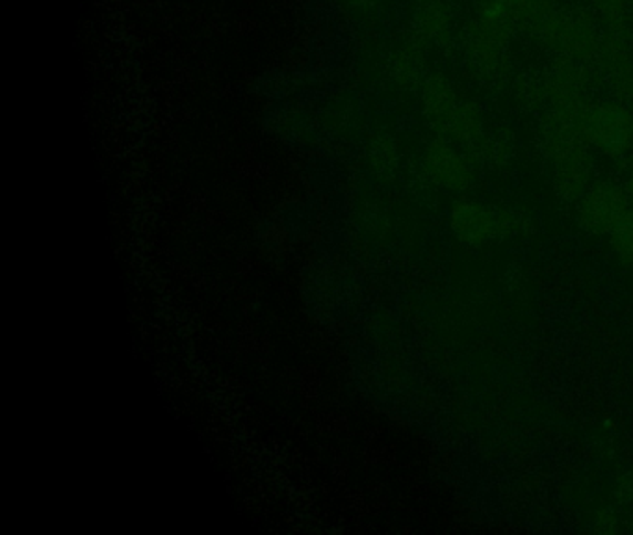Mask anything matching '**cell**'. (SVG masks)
Segmentation results:
<instances>
[{"instance_id":"obj_9","label":"cell","mask_w":633,"mask_h":535,"mask_svg":"<svg viewBox=\"0 0 633 535\" xmlns=\"http://www.w3.org/2000/svg\"><path fill=\"white\" fill-rule=\"evenodd\" d=\"M423 171L440 189L464 192L472 184L470 160L446 138H437L423 153Z\"/></svg>"},{"instance_id":"obj_8","label":"cell","mask_w":633,"mask_h":535,"mask_svg":"<svg viewBox=\"0 0 633 535\" xmlns=\"http://www.w3.org/2000/svg\"><path fill=\"white\" fill-rule=\"evenodd\" d=\"M593 74L588 63L555 58L552 68L548 69L542 79V99H547L548 107L576 109L589 101V85Z\"/></svg>"},{"instance_id":"obj_3","label":"cell","mask_w":633,"mask_h":535,"mask_svg":"<svg viewBox=\"0 0 633 535\" xmlns=\"http://www.w3.org/2000/svg\"><path fill=\"white\" fill-rule=\"evenodd\" d=\"M522 23V0H481L468 30L467 62L483 77H497L508 62L509 43Z\"/></svg>"},{"instance_id":"obj_10","label":"cell","mask_w":633,"mask_h":535,"mask_svg":"<svg viewBox=\"0 0 633 535\" xmlns=\"http://www.w3.org/2000/svg\"><path fill=\"white\" fill-rule=\"evenodd\" d=\"M417 30L428 43L450 46L456 32V13L446 0H423L418 8Z\"/></svg>"},{"instance_id":"obj_2","label":"cell","mask_w":633,"mask_h":535,"mask_svg":"<svg viewBox=\"0 0 633 535\" xmlns=\"http://www.w3.org/2000/svg\"><path fill=\"white\" fill-rule=\"evenodd\" d=\"M580 109V107H578ZM578 109L548 107L541 118L542 151L561 200L578 201L591 186V149L578 131Z\"/></svg>"},{"instance_id":"obj_13","label":"cell","mask_w":633,"mask_h":535,"mask_svg":"<svg viewBox=\"0 0 633 535\" xmlns=\"http://www.w3.org/2000/svg\"><path fill=\"white\" fill-rule=\"evenodd\" d=\"M610 248L624 266L633 268V209L630 206L616 228L608 234Z\"/></svg>"},{"instance_id":"obj_4","label":"cell","mask_w":633,"mask_h":535,"mask_svg":"<svg viewBox=\"0 0 633 535\" xmlns=\"http://www.w3.org/2000/svg\"><path fill=\"white\" fill-rule=\"evenodd\" d=\"M578 131L591 151L608 159L633 154V107L616 99L585 101L578 109Z\"/></svg>"},{"instance_id":"obj_1","label":"cell","mask_w":633,"mask_h":535,"mask_svg":"<svg viewBox=\"0 0 633 535\" xmlns=\"http://www.w3.org/2000/svg\"><path fill=\"white\" fill-rule=\"evenodd\" d=\"M522 21L547 51L574 62H591L604 32L593 8L560 7L555 0H524Z\"/></svg>"},{"instance_id":"obj_7","label":"cell","mask_w":633,"mask_h":535,"mask_svg":"<svg viewBox=\"0 0 633 535\" xmlns=\"http://www.w3.org/2000/svg\"><path fill=\"white\" fill-rule=\"evenodd\" d=\"M630 209L626 189L621 184L604 181L589 186L578 200V223L583 231L594 236H608Z\"/></svg>"},{"instance_id":"obj_14","label":"cell","mask_w":633,"mask_h":535,"mask_svg":"<svg viewBox=\"0 0 633 535\" xmlns=\"http://www.w3.org/2000/svg\"><path fill=\"white\" fill-rule=\"evenodd\" d=\"M398 77L404 79V82H411L412 79L418 77V63L415 62L412 57H401L400 68H398Z\"/></svg>"},{"instance_id":"obj_11","label":"cell","mask_w":633,"mask_h":535,"mask_svg":"<svg viewBox=\"0 0 633 535\" xmlns=\"http://www.w3.org/2000/svg\"><path fill=\"white\" fill-rule=\"evenodd\" d=\"M461 99L457 98L456 90L451 88L450 80L442 73L428 74L422 80V110L429 123L437 129H442L446 120L450 118Z\"/></svg>"},{"instance_id":"obj_15","label":"cell","mask_w":633,"mask_h":535,"mask_svg":"<svg viewBox=\"0 0 633 535\" xmlns=\"http://www.w3.org/2000/svg\"><path fill=\"white\" fill-rule=\"evenodd\" d=\"M624 189H626L627 201H630V206L633 209V168L630 171V175H627L626 184H624Z\"/></svg>"},{"instance_id":"obj_5","label":"cell","mask_w":633,"mask_h":535,"mask_svg":"<svg viewBox=\"0 0 633 535\" xmlns=\"http://www.w3.org/2000/svg\"><path fill=\"white\" fill-rule=\"evenodd\" d=\"M593 73L608 88L611 98L633 107V36L627 21L604 23Z\"/></svg>"},{"instance_id":"obj_12","label":"cell","mask_w":633,"mask_h":535,"mask_svg":"<svg viewBox=\"0 0 633 535\" xmlns=\"http://www.w3.org/2000/svg\"><path fill=\"white\" fill-rule=\"evenodd\" d=\"M440 138H446L448 142H456L459 145H476L483 140L486 134V123L481 110L468 101H459L450 118L439 131Z\"/></svg>"},{"instance_id":"obj_6","label":"cell","mask_w":633,"mask_h":535,"mask_svg":"<svg viewBox=\"0 0 633 535\" xmlns=\"http://www.w3.org/2000/svg\"><path fill=\"white\" fill-rule=\"evenodd\" d=\"M448 222L453 236L464 245H486L509 239L519 225L513 214L472 200L456 201Z\"/></svg>"}]
</instances>
